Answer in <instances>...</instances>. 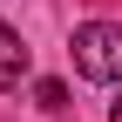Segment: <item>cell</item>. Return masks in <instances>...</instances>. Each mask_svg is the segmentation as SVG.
Returning <instances> with one entry per match:
<instances>
[{"instance_id": "7a4b0ae2", "label": "cell", "mask_w": 122, "mask_h": 122, "mask_svg": "<svg viewBox=\"0 0 122 122\" xmlns=\"http://www.w3.org/2000/svg\"><path fill=\"white\" fill-rule=\"evenodd\" d=\"M20 75H27V48H20V34L0 20V88H14Z\"/></svg>"}, {"instance_id": "6da1fadb", "label": "cell", "mask_w": 122, "mask_h": 122, "mask_svg": "<svg viewBox=\"0 0 122 122\" xmlns=\"http://www.w3.org/2000/svg\"><path fill=\"white\" fill-rule=\"evenodd\" d=\"M75 75L81 81H122V27L115 20L75 27Z\"/></svg>"}, {"instance_id": "3957f363", "label": "cell", "mask_w": 122, "mask_h": 122, "mask_svg": "<svg viewBox=\"0 0 122 122\" xmlns=\"http://www.w3.org/2000/svg\"><path fill=\"white\" fill-rule=\"evenodd\" d=\"M34 95H41V109H61V102H68V88H61V81H41Z\"/></svg>"}, {"instance_id": "277c9868", "label": "cell", "mask_w": 122, "mask_h": 122, "mask_svg": "<svg viewBox=\"0 0 122 122\" xmlns=\"http://www.w3.org/2000/svg\"><path fill=\"white\" fill-rule=\"evenodd\" d=\"M109 122H122V95H115V102H109Z\"/></svg>"}]
</instances>
